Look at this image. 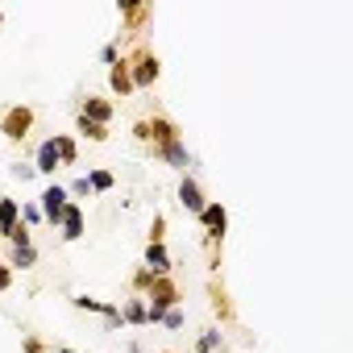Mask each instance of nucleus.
<instances>
[{"mask_svg": "<svg viewBox=\"0 0 353 353\" xmlns=\"http://www.w3.org/2000/svg\"><path fill=\"white\" fill-rule=\"evenodd\" d=\"M133 137H137L141 145L158 150V145H166V141H179V125H170L166 117H150V121H137V125H133Z\"/></svg>", "mask_w": 353, "mask_h": 353, "instance_id": "1", "label": "nucleus"}, {"mask_svg": "<svg viewBox=\"0 0 353 353\" xmlns=\"http://www.w3.org/2000/svg\"><path fill=\"white\" fill-rule=\"evenodd\" d=\"M125 67H129L133 92H137V88H154V79H158V59L150 54V46H145V42H137V54H133V59H125Z\"/></svg>", "mask_w": 353, "mask_h": 353, "instance_id": "2", "label": "nucleus"}, {"mask_svg": "<svg viewBox=\"0 0 353 353\" xmlns=\"http://www.w3.org/2000/svg\"><path fill=\"white\" fill-rule=\"evenodd\" d=\"M30 129H34V108H26V104L5 108V117H0V133H5L9 141H26Z\"/></svg>", "mask_w": 353, "mask_h": 353, "instance_id": "3", "label": "nucleus"}, {"mask_svg": "<svg viewBox=\"0 0 353 353\" xmlns=\"http://www.w3.org/2000/svg\"><path fill=\"white\" fill-rule=\"evenodd\" d=\"M200 225H204V245L216 254V245H221V237H225V225H229L225 208H221V204H208V208L200 212Z\"/></svg>", "mask_w": 353, "mask_h": 353, "instance_id": "4", "label": "nucleus"}, {"mask_svg": "<svg viewBox=\"0 0 353 353\" xmlns=\"http://www.w3.org/2000/svg\"><path fill=\"white\" fill-rule=\"evenodd\" d=\"M71 200H67V188H59V183H50L46 192H42V216H46V225H59L63 221V208H67Z\"/></svg>", "mask_w": 353, "mask_h": 353, "instance_id": "5", "label": "nucleus"}, {"mask_svg": "<svg viewBox=\"0 0 353 353\" xmlns=\"http://www.w3.org/2000/svg\"><path fill=\"white\" fill-rule=\"evenodd\" d=\"M179 204H183L188 212H196V216L208 208V200H204V192H200V183L192 179V174H183V183H179Z\"/></svg>", "mask_w": 353, "mask_h": 353, "instance_id": "6", "label": "nucleus"}, {"mask_svg": "<svg viewBox=\"0 0 353 353\" xmlns=\"http://www.w3.org/2000/svg\"><path fill=\"white\" fill-rule=\"evenodd\" d=\"M59 229H63V241H79V237H83V208H79L75 200L63 208V221H59Z\"/></svg>", "mask_w": 353, "mask_h": 353, "instance_id": "7", "label": "nucleus"}, {"mask_svg": "<svg viewBox=\"0 0 353 353\" xmlns=\"http://www.w3.org/2000/svg\"><path fill=\"white\" fill-rule=\"evenodd\" d=\"M59 166H63V158H59V145H54V137H50V141H42L38 154H34V170H38V174H54Z\"/></svg>", "mask_w": 353, "mask_h": 353, "instance_id": "8", "label": "nucleus"}, {"mask_svg": "<svg viewBox=\"0 0 353 353\" xmlns=\"http://www.w3.org/2000/svg\"><path fill=\"white\" fill-rule=\"evenodd\" d=\"M79 117H88V121H96V125H104V129H108V121H112V104H108V100H100V96H88V100H83V108H79Z\"/></svg>", "mask_w": 353, "mask_h": 353, "instance_id": "9", "label": "nucleus"}, {"mask_svg": "<svg viewBox=\"0 0 353 353\" xmlns=\"http://www.w3.org/2000/svg\"><path fill=\"white\" fill-rule=\"evenodd\" d=\"M154 154H158L162 162H170L174 170H188V162H192V158H188V145H183V141H166V145H158Z\"/></svg>", "mask_w": 353, "mask_h": 353, "instance_id": "10", "label": "nucleus"}, {"mask_svg": "<svg viewBox=\"0 0 353 353\" xmlns=\"http://www.w3.org/2000/svg\"><path fill=\"white\" fill-rule=\"evenodd\" d=\"M145 270H150V274H166V270H170V254H166L162 241H150V245H145Z\"/></svg>", "mask_w": 353, "mask_h": 353, "instance_id": "11", "label": "nucleus"}, {"mask_svg": "<svg viewBox=\"0 0 353 353\" xmlns=\"http://www.w3.org/2000/svg\"><path fill=\"white\" fill-rule=\"evenodd\" d=\"M17 225H21V208H17V200H0V237H9Z\"/></svg>", "mask_w": 353, "mask_h": 353, "instance_id": "12", "label": "nucleus"}, {"mask_svg": "<svg viewBox=\"0 0 353 353\" xmlns=\"http://www.w3.org/2000/svg\"><path fill=\"white\" fill-rule=\"evenodd\" d=\"M108 83H112V92H121V96H129V92H133V79H129V67H125V59H121V63H112V71H108Z\"/></svg>", "mask_w": 353, "mask_h": 353, "instance_id": "13", "label": "nucleus"}, {"mask_svg": "<svg viewBox=\"0 0 353 353\" xmlns=\"http://www.w3.org/2000/svg\"><path fill=\"white\" fill-rule=\"evenodd\" d=\"M34 262H38V250H34V245H13V254H9V262H5V266H9V270H13V266L30 270Z\"/></svg>", "mask_w": 353, "mask_h": 353, "instance_id": "14", "label": "nucleus"}, {"mask_svg": "<svg viewBox=\"0 0 353 353\" xmlns=\"http://www.w3.org/2000/svg\"><path fill=\"white\" fill-rule=\"evenodd\" d=\"M54 145H59V158H63V166H71L75 162V137H67V133H54Z\"/></svg>", "mask_w": 353, "mask_h": 353, "instance_id": "15", "label": "nucleus"}, {"mask_svg": "<svg viewBox=\"0 0 353 353\" xmlns=\"http://www.w3.org/2000/svg\"><path fill=\"white\" fill-rule=\"evenodd\" d=\"M121 320H129V324H145V303H141V299H129V303L121 307Z\"/></svg>", "mask_w": 353, "mask_h": 353, "instance_id": "16", "label": "nucleus"}, {"mask_svg": "<svg viewBox=\"0 0 353 353\" xmlns=\"http://www.w3.org/2000/svg\"><path fill=\"white\" fill-rule=\"evenodd\" d=\"M79 133H83V137H92V141H108V129H104V125H96V121H88V117H79Z\"/></svg>", "mask_w": 353, "mask_h": 353, "instance_id": "17", "label": "nucleus"}, {"mask_svg": "<svg viewBox=\"0 0 353 353\" xmlns=\"http://www.w3.org/2000/svg\"><path fill=\"white\" fill-rule=\"evenodd\" d=\"M88 188H92V192H108V188H112V174H108V170H92V174H88Z\"/></svg>", "mask_w": 353, "mask_h": 353, "instance_id": "18", "label": "nucleus"}, {"mask_svg": "<svg viewBox=\"0 0 353 353\" xmlns=\"http://www.w3.org/2000/svg\"><path fill=\"white\" fill-rule=\"evenodd\" d=\"M216 349H221V332L212 328V332H204V336H200V353H216Z\"/></svg>", "mask_w": 353, "mask_h": 353, "instance_id": "19", "label": "nucleus"}, {"mask_svg": "<svg viewBox=\"0 0 353 353\" xmlns=\"http://www.w3.org/2000/svg\"><path fill=\"white\" fill-rule=\"evenodd\" d=\"M9 170H13V179H34V174H38V170H34V162H13Z\"/></svg>", "mask_w": 353, "mask_h": 353, "instance_id": "20", "label": "nucleus"}, {"mask_svg": "<svg viewBox=\"0 0 353 353\" xmlns=\"http://www.w3.org/2000/svg\"><path fill=\"white\" fill-rule=\"evenodd\" d=\"M9 241H13V245H34V241H30V225H17V229L9 233Z\"/></svg>", "mask_w": 353, "mask_h": 353, "instance_id": "21", "label": "nucleus"}, {"mask_svg": "<svg viewBox=\"0 0 353 353\" xmlns=\"http://www.w3.org/2000/svg\"><path fill=\"white\" fill-rule=\"evenodd\" d=\"M162 324H166V328H179V324H183V312H179V307H170V312L162 316Z\"/></svg>", "mask_w": 353, "mask_h": 353, "instance_id": "22", "label": "nucleus"}, {"mask_svg": "<svg viewBox=\"0 0 353 353\" xmlns=\"http://www.w3.org/2000/svg\"><path fill=\"white\" fill-rule=\"evenodd\" d=\"M9 287H13V270L0 262V291H9Z\"/></svg>", "mask_w": 353, "mask_h": 353, "instance_id": "23", "label": "nucleus"}, {"mask_svg": "<svg viewBox=\"0 0 353 353\" xmlns=\"http://www.w3.org/2000/svg\"><path fill=\"white\" fill-rule=\"evenodd\" d=\"M88 192H92V188H88V179H75V183L67 188V196H88Z\"/></svg>", "mask_w": 353, "mask_h": 353, "instance_id": "24", "label": "nucleus"}, {"mask_svg": "<svg viewBox=\"0 0 353 353\" xmlns=\"http://www.w3.org/2000/svg\"><path fill=\"white\" fill-rule=\"evenodd\" d=\"M38 221H42L38 208H21V225H38Z\"/></svg>", "mask_w": 353, "mask_h": 353, "instance_id": "25", "label": "nucleus"}, {"mask_svg": "<svg viewBox=\"0 0 353 353\" xmlns=\"http://www.w3.org/2000/svg\"><path fill=\"white\" fill-rule=\"evenodd\" d=\"M162 229H166V221L154 216V225H150V241H162Z\"/></svg>", "mask_w": 353, "mask_h": 353, "instance_id": "26", "label": "nucleus"}, {"mask_svg": "<svg viewBox=\"0 0 353 353\" xmlns=\"http://www.w3.org/2000/svg\"><path fill=\"white\" fill-rule=\"evenodd\" d=\"M154 283V274L150 270H137V279H133V287H150Z\"/></svg>", "mask_w": 353, "mask_h": 353, "instance_id": "27", "label": "nucleus"}, {"mask_svg": "<svg viewBox=\"0 0 353 353\" xmlns=\"http://www.w3.org/2000/svg\"><path fill=\"white\" fill-rule=\"evenodd\" d=\"M59 353H75V349H59Z\"/></svg>", "mask_w": 353, "mask_h": 353, "instance_id": "28", "label": "nucleus"}, {"mask_svg": "<svg viewBox=\"0 0 353 353\" xmlns=\"http://www.w3.org/2000/svg\"><path fill=\"white\" fill-rule=\"evenodd\" d=\"M0 21H5V17H0Z\"/></svg>", "mask_w": 353, "mask_h": 353, "instance_id": "29", "label": "nucleus"}]
</instances>
